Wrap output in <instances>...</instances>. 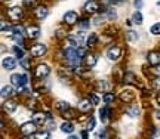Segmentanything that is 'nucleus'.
I'll return each instance as SVG.
<instances>
[{
    "label": "nucleus",
    "instance_id": "nucleus-40",
    "mask_svg": "<svg viewBox=\"0 0 160 139\" xmlns=\"http://www.w3.org/2000/svg\"><path fill=\"white\" fill-rule=\"evenodd\" d=\"M82 139H88V132H82Z\"/></svg>",
    "mask_w": 160,
    "mask_h": 139
},
{
    "label": "nucleus",
    "instance_id": "nucleus-11",
    "mask_svg": "<svg viewBox=\"0 0 160 139\" xmlns=\"http://www.w3.org/2000/svg\"><path fill=\"white\" fill-rule=\"evenodd\" d=\"M49 71H51V70H49L48 65L42 64V65H39V67L36 68V75H37V77H46V75L49 74Z\"/></svg>",
    "mask_w": 160,
    "mask_h": 139
},
{
    "label": "nucleus",
    "instance_id": "nucleus-1",
    "mask_svg": "<svg viewBox=\"0 0 160 139\" xmlns=\"http://www.w3.org/2000/svg\"><path fill=\"white\" fill-rule=\"evenodd\" d=\"M65 58H67V62L73 67H77L80 64V56L77 53V49H67L65 50Z\"/></svg>",
    "mask_w": 160,
    "mask_h": 139
},
{
    "label": "nucleus",
    "instance_id": "nucleus-3",
    "mask_svg": "<svg viewBox=\"0 0 160 139\" xmlns=\"http://www.w3.org/2000/svg\"><path fill=\"white\" fill-rule=\"evenodd\" d=\"M46 53V46L45 45H34V46L31 47V56H34V58H39V56H43Z\"/></svg>",
    "mask_w": 160,
    "mask_h": 139
},
{
    "label": "nucleus",
    "instance_id": "nucleus-18",
    "mask_svg": "<svg viewBox=\"0 0 160 139\" xmlns=\"http://www.w3.org/2000/svg\"><path fill=\"white\" fill-rule=\"evenodd\" d=\"M45 122H46V117H45V114H42V113H37V114H34V117H33V123H36V124H43Z\"/></svg>",
    "mask_w": 160,
    "mask_h": 139
},
{
    "label": "nucleus",
    "instance_id": "nucleus-6",
    "mask_svg": "<svg viewBox=\"0 0 160 139\" xmlns=\"http://www.w3.org/2000/svg\"><path fill=\"white\" fill-rule=\"evenodd\" d=\"M85 12H88V13H93V12H97L98 9H99V5H98V2H95V0H89V2H86L85 3Z\"/></svg>",
    "mask_w": 160,
    "mask_h": 139
},
{
    "label": "nucleus",
    "instance_id": "nucleus-20",
    "mask_svg": "<svg viewBox=\"0 0 160 139\" xmlns=\"http://www.w3.org/2000/svg\"><path fill=\"white\" fill-rule=\"evenodd\" d=\"M5 110L8 111V113H13V111L17 110V102H15V101H8L5 104Z\"/></svg>",
    "mask_w": 160,
    "mask_h": 139
},
{
    "label": "nucleus",
    "instance_id": "nucleus-33",
    "mask_svg": "<svg viewBox=\"0 0 160 139\" xmlns=\"http://www.w3.org/2000/svg\"><path fill=\"white\" fill-rule=\"evenodd\" d=\"M21 65L24 67V70H28V68H30L28 59H27V58H22V59H21Z\"/></svg>",
    "mask_w": 160,
    "mask_h": 139
},
{
    "label": "nucleus",
    "instance_id": "nucleus-29",
    "mask_svg": "<svg viewBox=\"0 0 160 139\" xmlns=\"http://www.w3.org/2000/svg\"><path fill=\"white\" fill-rule=\"evenodd\" d=\"M97 43V34H91L88 37V46H92Z\"/></svg>",
    "mask_w": 160,
    "mask_h": 139
},
{
    "label": "nucleus",
    "instance_id": "nucleus-7",
    "mask_svg": "<svg viewBox=\"0 0 160 139\" xmlns=\"http://www.w3.org/2000/svg\"><path fill=\"white\" fill-rule=\"evenodd\" d=\"M21 132L24 135H31V133H36V123H24L22 126H21Z\"/></svg>",
    "mask_w": 160,
    "mask_h": 139
},
{
    "label": "nucleus",
    "instance_id": "nucleus-15",
    "mask_svg": "<svg viewBox=\"0 0 160 139\" xmlns=\"http://www.w3.org/2000/svg\"><path fill=\"white\" fill-rule=\"evenodd\" d=\"M34 13H36V17L39 18V19H43V18H46L48 17V7H45V6H39L37 9L34 11Z\"/></svg>",
    "mask_w": 160,
    "mask_h": 139
},
{
    "label": "nucleus",
    "instance_id": "nucleus-24",
    "mask_svg": "<svg viewBox=\"0 0 160 139\" xmlns=\"http://www.w3.org/2000/svg\"><path fill=\"white\" fill-rule=\"evenodd\" d=\"M99 116H101V122H107V118H108V108L102 107L99 110Z\"/></svg>",
    "mask_w": 160,
    "mask_h": 139
},
{
    "label": "nucleus",
    "instance_id": "nucleus-34",
    "mask_svg": "<svg viewBox=\"0 0 160 139\" xmlns=\"http://www.w3.org/2000/svg\"><path fill=\"white\" fill-rule=\"evenodd\" d=\"M93 127H95V118L91 117V120L88 123V130H93Z\"/></svg>",
    "mask_w": 160,
    "mask_h": 139
},
{
    "label": "nucleus",
    "instance_id": "nucleus-8",
    "mask_svg": "<svg viewBox=\"0 0 160 139\" xmlns=\"http://www.w3.org/2000/svg\"><path fill=\"white\" fill-rule=\"evenodd\" d=\"M64 22L70 24V25H73V24L77 22V12L74 11H68L65 15H64Z\"/></svg>",
    "mask_w": 160,
    "mask_h": 139
},
{
    "label": "nucleus",
    "instance_id": "nucleus-9",
    "mask_svg": "<svg viewBox=\"0 0 160 139\" xmlns=\"http://www.w3.org/2000/svg\"><path fill=\"white\" fill-rule=\"evenodd\" d=\"M120 55H122V50H120V47H117V46L108 49V52H107V56H108L110 61H116V59H119Z\"/></svg>",
    "mask_w": 160,
    "mask_h": 139
},
{
    "label": "nucleus",
    "instance_id": "nucleus-4",
    "mask_svg": "<svg viewBox=\"0 0 160 139\" xmlns=\"http://www.w3.org/2000/svg\"><path fill=\"white\" fill-rule=\"evenodd\" d=\"M9 18H11L12 21H18L19 18L22 17V9L19 7V6H13V7H11L9 9Z\"/></svg>",
    "mask_w": 160,
    "mask_h": 139
},
{
    "label": "nucleus",
    "instance_id": "nucleus-42",
    "mask_svg": "<svg viewBox=\"0 0 160 139\" xmlns=\"http://www.w3.org/2000/svg\"><path fill=\"white\" fill-rule=\"evenodd\" d=\"M68 139H79V136H70Z\"/></svg>",
    "mask_w": 160,
    "mask_h": 139
},
{
    "label": "nucleus",
    "instance_id": "nucleus-43",
    "mask_svg": "<svg viewBox=\"0 0 160 139\" xmlns=\"http://www.w3.org/2000/svg\"><path fill=\"white\" fill-rule=\"evenodd\" d=\"M157 101H159V104H160V95H159V96H157Z\"/></svg>",
    "mask_w": 160,
    "mask_h": 139
},
{
    "label": "nucleus",
    "instance_id": "nucleus-17",
    "mask_svg": "<svg viewBox=\"0 0 160 139\" xmlns=\"http://www.w3.org/2000/svg\"><path fill=\"white\" fill-rule=\"evenodd\" d=\"M13 86H5L3 89H2V96L3 98H9V96H12L13 95Z\"/></svg>",
    "mask_w": 160,
    "mask_h": 139
},
{
    "label": "nucleus",
    "instance_id": "nucleus-21",
    "mask_svg": "<svg viewBox=\"0 0 160 139\" xmlns=\"http://www.w3.org/2000/svg\"><path fill=\"white\" fill-rule=\"evenodd\" d=\"M61 130H62L64 133H73V130H74V126L71 124V123H64L62 126H61Z\"/></svg>",
    "mask_w": 160,
    "mask_h": 139
},
{
    "label": "nucleus",
    "instance_id": "nucleus-23",
    "mask_svg": "<svg viewBox=\"0 0 160 139\" xmlns=\"http://www.w3.org/2000/svg\"><path fill=\"white\" fill-rule=\"evenodd\" d=\"M33 139H49V132H36L33 133Z\"/></svg>",
    "mask_w": 160,
    "mask_h": 139
},
{
    "label": "nucleus",
    "instance_id": "nucleus-27",
    "mask_svg": "<svg viewBox=\"0 0 160 139\" xmlns=\"http://www.w3.org/2000/svg\"><path fill=\"white\" fill-rule=\"evenodd\" d=\"M126 39L129 41H135V40H138V34L135 31H129V33L126 34Z\"/></svg>",
    "mask_w": 160,
    "mask_h": 139
},
{
    "label": "nucleus",
    "instance_id": "nucleus-28",
    "mask_svg": "<svg viewBox=\"0 0 160 139\" xmlns=\"http://www.w3.org/2000/svg\"><path fill=\"white\" fill-rule=\"evenodd\" d=\"M13 52H15V55H17V58H19V59L24 58V50H22V49H19L18 46L13 47Z\"/></svg>",
    "mask_w": 160,
    "mask_h": 139
},
{
    "label": "nucleus",
    "instance_id": "nucleus-19",
    "mask_svg": "<svg viewBox=\"0 0 160 139\" xmlns=\"http://www.w3.org/2000/svg\"><path fill=\"white\" fill-rule=\"evenodd\" d=\"M85 62H86L88 67H95V64H97V58H95V55H86Z\"/></svg>",
    "mask_w": 160,
    "mask_h": 139
},
{
    "label": "nucleus",
    "instance_id": "nucleus-22",
    "mask_svg": "<svg viewBox=\"0 0 160 139\" xmlns=\"http://www.w3.org/2000/svg\"><path fill=\"white\" fill-rule=\"evenodd\" d=\"M57 108L59 111H62V113H65V111H70V105L68 102H64V101H59L57 105Z\"/></svg>",
    "mask_w": 160,
    "mask_h": 139
},
{
    "label": "nucleus",
    "instance_id": "nucleus-5",
    "mask_svg": "<svg viewBox=\"0 0 160 139\" xmlns=\"http://www.w3.org/2000/svg\"><path fill=\"white\" fill-rule=\"evenodd\" d=\"M2 65H3L5 70H13L17 67V59L12 58V56H6V58H3V61H2Z\"/></svg>",
    "mask_w": 160,
    "mask_h": 139
},
{
    "label": "nucleus",
    "instance_id": "nucleus-26",
    "mask_svg": "<svg viewBox=\"0 0 160 139\" xmlns=\"http://www.w3.org/2000/svg\"><path fill=\"white\" fill-rule=\"evenodd\" d=\"M133 22L135 24H142V15H141V12L137 11L133 13Z\"/></svg>",
    "mask_w": 160,
    "mask_h": 139
},
{
    "label": "nucleus",
    "instance_id": "nucleus-16",
    "mask_svg": "<svg viewBox=\"0 0 160 139\" xmlns=\"http://www.w3.org/2000/svg\"><path fill=\"white\" fill-rule=\"evenodd\" d=\"M126 113L131 117H138L139 116V107H138V105H131V107L126 110Z\"/></svg>",
    "mask_w": 160,
    "mask_h": 139
},
{
    "label": "nucleus",
    "instance_id": "nucleus-25",
    "mask_svg": "<svg viewBox=\"0 0 160 139\" xmlns=\"http://www.w3.org/2000/svg\"><path fill=\"white\" fill-rule=\"evenodd\" d=\"M150 31H151V34L159 36L160 34V22L153 24V25H151V28H150Z\"/></svg>",
    "mask_w": 160,
    "mask_h": 139
},
{
    "label": "nucleus",
    "instance_id": "nucleus-35",
    "mask_svg": "<svg viewBox=\"0 0 160 139\" xmlns=\"http://www.w3.org/2000/svg\"><path fill=\"white\" fill-rule=\"evenodd\" d=\"M133 5H135V7L139 11V9L144 6V2H142V0H135V2H133Z\"/></svg>",
    "mask_w": 160,
    "mask_h": 139
},
{
    "label": "nucleus",
    "instance_id": "nucleus-32",
    "mask_svg": "<svg viewBox=\"0 0 160 139\" xmlns=\"http://www.w3.org/2000/svg\"><path fill=\"white\" fill-rule=\"evenodd\" d=\"M104 101H105L107 104H110V102H113V101H114V95H113V93H107V95L104 96Z\"/></svg>",
    "mask_w": 160,
    "mask_h": 139
},
{
    "label": "nucleus",
    "instance_id": "nucleus-38",
    "mask_svg": "<svg viewBox=\"0 0 160 139\" xmlns=\"http://www.w3.org/2000/svg\"><path fill=\"white\" fill-rule=\"evenodd\" d=\"M153 86H154L156 89H160V79H157V80H154V83H153Z\"/></svg>",
    "mask_w": 160,
    "mask_h": 139
},
{
    "label": "nucleus",
    "instance_id": "nucleus-13",
    "mask_svg": "<svg viewBox=\"0 0 160 139\" xmlns=\"http://www.w3.org/2000/svg\"><path fill=\"white\" fill-rule=\"evenodd\" d=\"M148 62L151 65H159L160 64V53L159 52H150L148 53Z\"/></svg>",
    "mask_w": 160,
    "mask_h": 139
},
{
    "label": "nucleus",
    "instance_id": "nucleus-2",
    "mask_svg": "<svg viewBox=\"0 0 160 139\" xmlns=\"http://www.w3.org/2000/svg\"><path fill=\"white\" fill-rule=\"evenodd\" d=\"M11 81L13 86L17 87H24L27 84V81H28V77L25 74H12L11 77Z\"/></svg>",
    "mask_w": 160,
    "mask_h": 139
},
{
    "label": "nucleus",
    "instance_id": "nucleus-12",
    "mask_svg": "<svg viewBox=\"0 0 160 139\" xmlns=\"http://www.w3.org/2000/svg\"><path fill=\"white\" fill-rule=\"evenodd\" d=\"M91 108H92V102H91V101H88V99L80 101L79 111H82V113H88V111H91Z\"/></svg>",
    "mask_w": 160,
    "mask_h": 139
},
{
    "label": "nucleus",
    "instance_id": "nucleus-10",
    "mask_svg": "<svg viewBox=\"0 0 160 139\" xmlns=\"http://www.w3.org/2000/svg\"><path fill=\"white\" fill-rule=\"evenodd\" d=\"M25 34H27V37H30V39H36V37H39V34H40V28L36 27V25H30V27L25 28Z\"/></svg>",
    "mask_w": 160,
    "mask_h": 139
},
{
    "label": "nucleus",
    "instance_id": "nucleus-36",
    "mask_svg": "<svg viewBox=\"0 0 160 139\" xmlns=\"http://www.w3.org/2000/svg\"><path fill=\"white\" fill-rule=\"evenodd\" d=\"M98 101H99V99H98L97 95H92V96H91V102H92V105H97V104H98Z\"/></svg>",
    "mask_w": 160,
    "mask_h": 139
},
{
    "label": "nucleus",
    "instance_id": "nucleus-41",
    "mask_svg": "<svg viewBox=\"0 0 160 139\" xmlns=\"http://www.w3.org/2000/svg\"><path fill=\"white\" fill-rule=\"evenodd\" d=\"M156 117H157V118L160 120V111H157V113H156Z\"/></svg>",
    "mask_w": 160,
    "mask_h": 139
},
{
    "label": "nucleus",
    "instance_id": "nucleus-14",
    "mask_svg": "<svg viewBox=\"0 0 160 139\" xmlns=\"http://www.w3.org/2000/svg\"><path fill=\"white\" fill-rule=\"evenodd\" d=\"M120 98H122L123 102H131L132 99L135 98V95H133L132 90H123V92L120 93Z\"/></svg>",
    "mask_w": 160,
    "mask_h": 139
},
{
    "label": "nucleus",
    "instance_id": "nucleus-30",
    "mask_svg": "<svg viewBox=\"0 0 160 139\" xmlns=\"http://www.w3.org/2000/svg\"><path fill=\"white\" fill-rule=\"evenodd\" d=\"M80 28H83V30H86V28H89V27H91V22H89V21H88V19H82V21H80Z\"/></svg>",
    "mask_w": 160,
    "mask_h": 139
},
{
    "label": "nucleus",
    "instance_id": "nucleus-31",
    "mask_svg": "<svg viewBox=\"0 0 160 139\" xmlns=\"http://www.w3.org/2000/svg\"><path fill=\"white\" fill-rule=\"evenodd\" d=\"M98 87H99V89H102V90H110V84L108 83H105V81H99V83H98Z\"/></svg>",
    "mask_w": 160,
    "mask_h": 139
},
{
    "label": "nucleus",
    "instance_id": "nucleus-37",
    "mask_svg": "<svg viewBox=\"0 0 160 139\" xmlns=\"http://www.w3.org/2000/svg\"><path fill=\"white\" fill-rule=\"evenodd\" d=\"M77 53H79V56H85V55H86V50L83 49V47H79V49H77Z\"/></svg>",
    "mask_w": 160,
    "mask_h": 139
},
{
    "label": "nucleus",
    "instance_id": "nucleus-39",
    "mask_svg": "<svg viewBox=\"0 0 160 139\" xmlns=\"http://www.w3.org/2000/svg\"><path fill=\"white\" fill-rule=\"evenodd\" d=\"M36 0H24V3H25V5L27 6H30V5H33V3H34Z\"/></svg>",
    "mask_w": 160,
    "mask_h": 139
}]
</instances>
